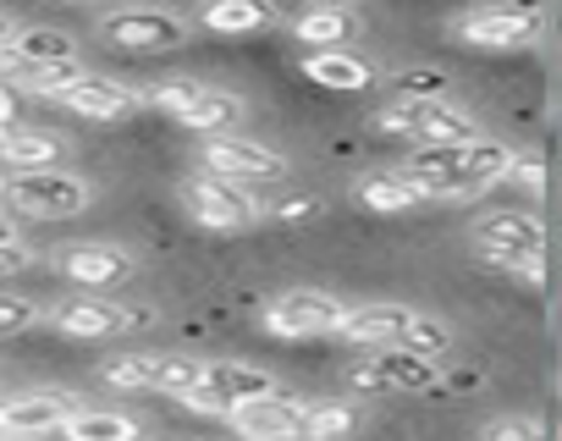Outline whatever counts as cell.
<instances>
[{"mask_svg":"<svg viewBox=\"0 0 562 441\" xmlns=\"http://www.w3.org/2000/svg\"><path fill=\"white\" fill-rule=\"evenodd\" d=\"M100 34L116 50H177L188 45V18L166 7H122V12H100Z\"/></svg>","mask_w":562,"mask_h":441,"instance_id":"4fadbf2b","label":"cell"},{"mask_svg":"<svg viewBox=\"0 0 562 441\" xmlns=\"http://www.w3.org/2000/svg\"><path fill=\"white\" fill-rule=\"evenodd\" d=\"M138 419L133 414H122V408H78L56 436L61 441H138Z\"/></svg>","mask_w":562,"mask_h":441,"instance_id":"d4e9b609","label":"cell"},{"mask_svg":"<svg viewBox=\"0 0 562 441\" xmlns=\"http://www.w3.org/2000/svg\"><path fill=\"white\" fill-rule=\"evenodd\" d=\"M342 342L353 348H403V353H419L430 364H441L452 353V326L425 315V309H408V304H364V309H348L342 326H337Z\"/></svg>","mask_w":562,"mask_h":441,"instance_id":"7a4b0ae2","label":"cell"},{"mask_svg":"<svg viewBox=\"0 0 562 441\" xmlns=\"http://www.w3.org/2000/svg\"><path fill=\"white\" fill-rule=\"evenodd\" d=\"M452 78L441 67H408L392 78V100H447Z\"/></svg>","mask_w":562,"mask_h":441,"instance_id":"83f0119b","label":"cell"},{"mask_svg":"<svg viewBox=\"0 0 562 441\" xmlns=\"http://www.w3.org/2000/svg\"><path fill=\"white\" fill-rule=\"evenodd\" d=\"M67 111H78V116H89V122H116V116H133L138 111V89H127V83H116V78H100V72H78L61 94H56Z\"/></svg>","mask_w":562,"mask_h":441,"instance_id":"e0dca14e","label":"cell"},{"mask_svg":"<svg viewBox=\"0 0 562 441\" xmlns=\"http://www.w3.org/2000/svg\"><path fill=\"white\" fill-rule=\"evenodd\" d=\"M45 320V309L34 304V298H23V293H0V337H23V331H34Z\"/></svg>","mask_w":562,"mask_h":441,"instance_id":"f1b7e54d","label":"cell"},{"mask_svg":"<svg viewBox=\"0 0 562 441\" xmlns=\"http://www.w3.org/2000/svg\"><path fill=\"white\" fill-rule=\"evenodd\" d=\"M78 61V39L67 29H18L7 45H0V67H12L18 78L23 72H45V67H72Z\"/></svg>","mask_w":562,"mask_h":441,"instance_id":"2e32d148","label":"cell"},{"mask_svg":"<svg viewBox=\"0 0 562 441\" xmlns=\"http://www.w3.org/2000/svg\"><path fill=\"white\" fill-rule=\"evenodd\" d=\"M513 149L496 138H469V144H430L414 149L403 177L425 188V199H480L485 188L502 182Z\"/></svg>","mask_w":562,"mask_h":441,"instance_id":"6da1fadb","label":"cell"},{"mask_svg":"<svg viewBox=\"0 0 562 441\" xmlns=\"http://www.w3.org/2000/svg\"><path fill=\"white\" fill-rule=\"evenodd\" d=\"M78 72H83L78 61H72V67H45V72H23V89H29V94H40V100H56V94H61V89H67V83L78 78Z\"/></svg>","mask_w":562,"mask_h":441,"instance_id":"d6a6232c","label":"cell"},{"mask_svg":"<svg viewBox=\"0 0 562 441\" xmlns=\"http://www.w3.org/2000/svg\"><path fill=\"white\" fill-rule=\"evenodd\" d=\"M480 441H546V430H540L535 419H518V414H507V419L485 425V436H480Z\"/></svg>","mask_w":562,"mask_h":441,"instance_id":"e575fe53","label":"cell"},{"mask_svg":"<svg viewBox=\"0 0 562 441\" xmlns=\"http://www.w3.org/2000/svg\"><path fill=\"white\" fill-rule=\"evenodd\" d=\"M474 255L496 260V255H546V227L540 215L524 210H491L474 220Z\"/></svg>","mask_w":562,"mask_h":441,"instance_id":"9a60e30c","label":"cell"},{"mask_svg":"<svg viewBox=\"0 0 562 441\" xmlns=\"http://www.w3.org/2000/svg\"><path fill=\"white\" fill-rule=\"evenodd\" d=\"M199 23L210 34H259V29H276V12L265 0H221V7H204Z\"/></svg>","mask_w":562,"mask_h":441,"instance_id":"484cf974","label":"cell"},{"mask_svg":"<svg viewBox=\"0 0 562 441\" xmlns=\"http://www.w3.org/2000/svg\"><path fill=\"white\" fill-rule=\"evenodd\" d=\"M353 199H359L364 210H375V215H403V210L430 204V199H425V188H419V182H408L403 171H370V177H359Z\"/></svg>","mask_w":562,"mask_h":441,"instance_id":"603a6c76","label":"cell"},{"mask_svg":"<svg viewBox=\"0 0 562 441\" xmlns=\"http://www.w3.org/2000/svg\"><path fill=\"white\" fill-rule=\"evenodd\" d=\"M0 441H18V436H0Z\"/></svg>","mask_w":562,"mask_h":441,"instance_id":"ab89813d","label":"cell"},{"mask_svg":"<svg viewBox=\"0 0 562 441\" xmlns=\"http://www.w3.org/2000/svg\"><path fill=\"white\" fill-rule=\"evenodd\" d=\"M199 89H204L199 78H171V83H155V89H149L144 100H149L155 111H166V116H177V111H182V105H188V100H193Z\"/></svg>","mask_w":562,"mask_h":441,"instance_id":"4dcf8cb0","label":"cell"},{"mask_svg":"<svg viewBox=\"0 0 562 441\" xmlns=\"http://www.w3.org/2000/svg\"><path fill=\"white\" fill-rule=\"evenodd\" d=\"M276 392H288V386H281L270 370H259V364H237V359H210V364H204V375H199V386H193V392H182L177 403H182V408H193V414L226 419L232 408L259 403V397H276Z\"/></svg>","mask_w":562,"mask_h":441,"instance_id":"5b68a950","label":"cell"},{"mask_svg":"<svg viewBox=\"0 0 562 441\" xmlns=\"http://www.w3.org/2000/svg\"><path fill=\"white\" fill-rule=\"evenodd\" d=\"M359 425V408H348V403H310V414H304V441H337V436H348Z\"/></svg>","mask_w":562,"mask_h":441,"instance_id":"4316f807","label":"cell"},{"mask_svg":"<svg viewBox=\"0 0 562 441\" xmlns=\"http://www.w3.org/2000/svg\"><path fill=\"white\" fill-rule=\"evenodd\" d=\"M12 34H18V23H12V18H7V12H0V45H7V39H12Z\"/></svg>","mask_w":562,"mask_h":441,"instance_id":"74e56055","label":"cell"},{"mask_svg":"<svg viewBox=\"0 0 562 441\" xmlns=\"http://www.w3.org/2000/svg\"><path fill=\"white\" fill-rule=\"evenodd\" d=\"M56 271L78 287H111V282L133 276V255L116 249V244H67L56 255Z\"/></svg>","mask_w":562,"mask_h":441,"instance_id":"d6986e66","label":"cell"},{"mask_svg":"<svg viewBox=\"0 0 562 441\" xmlns=\"http://www.w3.org/2000/svg\"><path fill=\"white\" fill-rule=\"evenodd\" d=\"M0 204L7 215H23V220H61V215H78L94 204V188L89 177L78 171H12L0 177Z\"/></svg>","mask_w":562,"mask_h":441,"instance_id":"3957f363","label":"cell"},{"mask_svg":"<svg viewBox=\"0 0 562 441\" xmlns=\"http://www.w3.org/2000/svg\"><path fill=\"white\" fill-rule=\"evenodd\" d=\"M304 78L321 83V89L359 94V89H370L375 67H370L364 56H353V50H315V56H304Z\"/></svg>","mask_w":562,"mask_h":441,"instance_id":"cb8c5ba5","label":"cell"},{"mask_svg":"<svg viewBox=\"0 0 562 441\" xmlns=\"http://www.w3.org/2000/svg\"><path fill=\"white\" fill-rule=\"evenodd\" d=\"M342 381L353 392H430L441 381V370L419 353H403V348H364L342 370Z\"/></svg>","mask_w":562,"mask_h":441,"instance_id":"ba28073f","label":"cell"},{"mask_svg":"<svg viewBox=\"0 0 562 441\" xmlns=\"http://www.w3.org/2000/svg\"><path fill=\"white\" fill-rule=\"evenodd\" d=\"M177 199H182V210L199 220L204 233H248L254 220H259V199H254V188L221 182V177H210V171L182 177Z\"/></svg>","mask_w":562,"mask_h":441,"instance_id":"8992f818","label":"cell"},{"mask_svg":"<svg viewBox=\"0 0 562 441\" xmlns=\"http://www.w3.org/2000/svg\"><path fill=\"white\" fill-rule=\"evenodd\" d=\"M50 326L61 337H83V342H105V337H122V331H138L149 326V309H122L111 298H67L50 309Z\"/></svg>","mask_w":562,"mask_h":441,"instance_id":"5bb4252c","label":"cell"},{"mask_svg":"<svg viewBox=\"0 0 562 441\" xmlns=\"http://www.w3.org/2000/svg\"><path fill=\"white\" fill-rule=\"evenodd\" d=\"M348 304L321 293V287H288L265 304V331L270 337H337Z\"/></svg>","mask_w":562,"mask_h":441,"instance_id":"9c48e42d","label":"cell"},{"mask_svg":"<svg viewBox=\"0 0 562 441\" xmlns=\"http://www.w3.org/2000/svg\"><path fill=\"white\" fill-rule=\"evenodd\" d=\"M359 29H364V18L353 7H315V12H304L293 23V39L299 45H321V50H348L359 39Z\"/></svg>","mask_w":562,"mask_h":441,"instance_id":"7402d4cb","label":"cell"},{"mask_svg":"<svg viewBox=\"0 0 562 441\" xmlns=\"http://www.w3.org/2000/svg\"><path fill=\"white\" fill-rule=\"evenodd\" d=\"M485 265H496V271H507V276H524L529 287L546 282V255H496V260H485Z\"/></svg>","mask_w":562,"mask_h":441,"instance_id":"836d02e7","label":"cell"},{"mask_svg":"<svg viewBox=\"0 0 562 441\" xmlns=\"http://www.w3.org/2000/svg\"><path fill=\"white\" fill-rule=\"evenodd\" d=\"M105 386H122V392H166V397H182L199 386L204 364L188 359V353H122L111 359L105 370Z\"/></svg>","mask_w":562,"mask_h":441,"instance_id":"52a82bcc","label":"cell"},{"mask_svg":"<svg viewBox=\"0 0 562 441\" xmlns=\"http://www.w3.org/2000/svg\"><path fill=\"white\" fill-rule=\"evenodd\" d=\"M375 127H381V133H397V138H414L419 149L485 138L480 116L463 111V105H452V100H392V105L375 111Z\"/></svg>","mask_w":562,"mask_h":441,"instance_id":"277c9868","label":"cell"},{"mask_svg":"<svg viewBox=\"0 0 562 441\" xmlns=\"http://www.w3.org/2000/svg\"><path fill=\"white\" fill-rule=\"evenodd\" d=\"M265 441H304V430H288V436H265Z\"/></svg>","mask_w":562,"mask_h":441,"instance_id":"f35d334b","label":"cell"},{"mask_svg":"<svg viewBox=\"0 0 562 441\" xmlns=\"http://www.w3.org/2000/svg\"><path fill=\"white\" fill-rule=\"evenodd\" d=\"M502 182H507V188H524L529 199H540V193H546V160H540L535 149H529V155H513L507 171H502Z\"/></svg>","mask_w":562,"mask_h":441,"instance_id":"f546056e","label":"cell"},{"mask_svg":"<svg viewBox=\"0 0 562 441\" xmlns=\"http://www.w3.org/2000/svg\"><path fill=\"white\" fill-rule=\"evenodd\" d=\"M452 29L458 39L480 50H529L546 29V12L540 7H480V12H463Z\"/></svg>","mask_w":562,"mask_h":441,"instance_id":"7c38bea8","label":"cell"},{"mask_svg":"<svg viewBox=\"0 0 562 441\" xmlns=\"http://www.w3.org/2000/svg\"><path fill=\"white\" fill-rule=\"evenodd\" d=\"M0 160H7V171H61L67 138L50 127H7L0 133Z\"/></svg>","mask_w":562,"mask_h":441,"instance_id":"ffe728a7","label":"cell"},{"mask_svg":"<svg viewBox=\"0 0 562 441\" xmlns=\"http://www.w3.org/2000/svg\"><path fill=\"white\" fill-rule=\"evenodd\" d=\"M12 122H18V100H12V89H7V83H0V133H7Z\"/></svg>","mask_w":562,"mask_h":441,"instance_id":"8d00e7d4","label":"cell"},{"mask_svg":"<svg viewBox=\"0 0 562 441\" xmlns=\"http://www.w3.org/2000/svg\"><path fill=\"white\" fill-rule=\"evenodd\" d=\"M23 265H29V244H23V233H18V220L0 215V276H12V271H23Z\"/></svg>","mask_w":562,"mask_h":441,"instance_id":"1f68e13d","label":"cell"},{"mask_svg":"<svg viewBox=\"0 0 562 441\" xmlns=\"http://www.w3.org/2000/svg\"><path fill=\"white\" fill-rule=\"evenodd\" d=\"M270 215H276V220H288V227H299V220L321 215V199H281V204H276Z\"/></svg>","mask_w":562,"mask_h":441,"instance_id":"d590c367","label":"cell"},{"mask_svg":"<svg viewBox=\"0 0 562 441\" xmlns=\"http://www.w3.org/2000/svg\"><path fill=\"white\" fill-rule=\"evenodd\" d=\"M304 414H310V397H293V392H276V397H259V403H243L226 414V425L243 436V441H265V436H288V430H304Z\"/></svg>","mask_w":562,"mask_h":441,"instance_id":"ac0fdd59","label":"cell"},{"mask_svg":"<svg viewBox=\"0 0 562 441\" xmlns=\"http://www.w3.org/2000/svg\"><path fill=\"white\" fill-rule=\"evenodd\" d=\"M72 414H78V397H72V392H61V386L12 392V397H0V436L45 441V436H56Z\"/></svg>","mask_w":562,"mask_h":441,"instance_id":"8fae6325","label":"cell"},{"mask_svg":"<svg viewBox=\"0 0 562 441\" xmlns=\"http://www.w3.org/2000/svg\"><path fill=\"white\" fill-rule=\"evenodd\" d=\"M243 116H248V105H243L232 89H210V83L177 111V122H182L188 133H204V138H226Z\"/></svg>","mask_w":562,"mask_h":441,"instance_id":"44dd1931","label":"cell"},{"mask_svg":"<svg viewBox=\"0 0 562 441\" xmlns=\"http://www.w3.org/2000/svg\"><path fill=\"white\" fill-rule=\"evenodd\" d=\"M199 160H204V171H210V177L237 182V188L288 182V155H276V149L254 144V138H237V133H226V138H204Z\"/></svg>","mask_w":562,"mask_h":441,"instance_id":"30bf717a","label":"cell"}]
</instances>
